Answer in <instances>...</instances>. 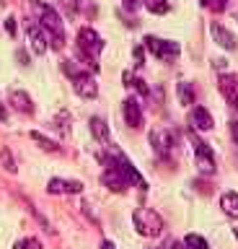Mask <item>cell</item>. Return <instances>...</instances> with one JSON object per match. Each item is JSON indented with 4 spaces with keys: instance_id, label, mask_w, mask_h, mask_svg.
Segmentation results:
<instances>
[{
    "instance_id": "cell-1",
    "label": "cell",
    "mask_w": 238,
    "mask_h": 249,
    "mask_svg": "<svg viewBox=\"0 0 238 249\" xmlns=\"http://www.w3.org/2000/svg\"><path fill=\"white\" fill-rule=\"evenodd\" d=\"M132 221H135V229L140 231L143 236H160V231H163V218H160L156 210H150V208L135 210Z\"/></svg>"
},
{
    "instance_id": "cell-31",
    "label": "cell",
    "mask_w": 238,
    "mask_h": 249,
    "mask_svg": "<svg viewBox=\"0 0 238 249\" xmlns=\"http://www.w3.org/2000/svg\"><path fill=\"white\" fill-rule=\"evenodd\" d=\"M16 57L21 60V65H29V57H26V54H24V52H18V54H16Z\"/></svg>"
},
{
    "instance_id": "cell-20",
    "label": "cell",
    "mask_w": 238,
    "mask_h": 249,
    "mask_svg": "<svg viewBox=\"0 0 238 249\" xmlns=\"http://www.w3.org/2000/svg\"><path fill=\"white\" fill-rule=\"evenodd\" d=\"M184 247L187 249H210L207 239L199 236V233H187V236H184Z\"/></svg>"
},
{
    "instance_id": "cell-35",
    "label": "cell",
    "mask_w": 238,
    "mask_h": 249,
    "mask_svg": "<svg viewBox=\"0 0 238 249\" xmlns=\"http://www.w3.org/2000/svg\"><path fill=\"white\" fill-rule=\"evenodd\" d=\"M236 236H238V229H236Z\"/></svg>"
},
{
    "instance_id": "cell-21",
    "label": "cell",
    "mask_w": 238,
    "mask_h": 249,
    "mask_svg": "<svg viewBox=\"0 0 238 249\" xmlns=\"http://www.w3.org/2000/svg\"><path fill=\"white\" fill-rule=\"evenodd\" d=\"M143 5L148 8L150 13H156V16H163V13H168V0H143Z\"/></svg>"
},
{
    "instance_id": "cell-13",
    "label": "cell",
    "mask_w": 238,
    "mask_h": 249,
    "mask_svg": "<svg viewBox=\"0 0 238 249\" xmlns=\"http://www.w3.org/2000/svg\"><path fill=\"white\" fill-rule=\"evenodd\" d=\"M26 36H29V44H32V52L34 54H44V52H47V47H49L47 42H49V39H47V34H44L42 26L32 23V26L26 29Z\"/></svg>"
},
{
    "instance_id": "cell-6",
    "label": "cell",
    "mask_w": 238,
    "mask_h": 249,
    "mask_svg": "<svg viewBox=\"0 0 238 249\" xmlns=\"http://www.w3.org/2000/svg\"><path fill=\"white\" fill-rule=\"evenodd\" d=\"M111 159H114V166H117L122 174H125V179H127L129 184H137L140 190H145V187H148V184H145V179H143V174L135 169V163L129 161L125 153H119V151H117V153H111Z\"/></svg>"
},
{
    "instance_id": "cell-8",
    "label": "cell",
    "mask_w": 238,
    "mask_h": 249,
    "mask_svg": "<svg viewBox=\"0 0 238 249\" xmlns=\"http://www.w3.org/2000/svg\"><path fill=\"white\" fill-rule=\"evenodd\" d=\"M47 192L49 195H80L83 192V182H75V179H49L47 184Z\"/></svg>"
},
{
    "instance_id": "cell-2",
    "label": "cell",
    "mask_w": 238,
    "mask_h": 249,
    "mask_svg": "<svg viewBox=\"0 0 238 249\" xmlns=\"http://www.w3.org/2000/svg\"><path fill=\"white\" fill-rule=\"evenodd\" d=\"M34 8H36V13H39L42 29L52 31V36H65L63 34V18H60V13L55 8L47 5V3H34Z\"/></svg>"
},
{
    "instance_id": "cell-10",
    "label": "cell",
    "mask_w": 238,
    "mask_h": 249,
    "mask_svg": "<svg viewBox=\"0 0 238 249\" xmlns=\"http://www.w3.org/2000/svg\"><path fill=\"white\" fill-rule=\"evenodd\" d=\"M73 89L83 99H96L98 96V86L94 81V75H88V73H80L78 78H73Z\"/></svg>"
},
{
    "instance_id": "cell-32",
    "label": "cell",
    "mask_w": 238,
    "mask_h": 249,
    "mask_svg": "<svg viewBox=\"0 0 238 249\" xmlns=\"http://www.w3.org/2000/svg\"><path fill=\"white\" fill-rule=\"evenodd\" d=\"M0 120H8V112H5L3 104H0Z\"/></svg>"
},
{
    "instance_id": "cell-12",
    "label": "cell",
    "mask_w": 238,
    "mask_h": 249,
    "mask_svg": "<svg viewBox=\"0 0 238 249\" xmlns=\"http://www.w3.org/2000/svg\"><path fill=\"white\" fill-rule=\"evenodd\" d=\"M122 114H125V122L129 124V127H140L143 124V109H140V104H137V99H125L122 101Z\"/></svg>"
},
{
    "instance_id": "cell-27",
    "label": "cell",
    "mask_w": 238,
    "mask_h": 249,
    "mask_svg": "<svg viewBox=\"0 0 238 249\" xmlns=\"http://www.w3.org/2000/svg\"><path fill=\"white\" fill-rule=\"evenodd\" d=\"M5 31H8L11 36H16V18H13V16H11V18H5Z\"/></svg>"
},
{
    "instance_id": "cell-9",
    "label": "cell",
    "mask_w": 238,
    "mask_h": 249,
    "mask_svg": "<svg viewBox=\"0 0 238 249\" xmlns=\"http://www.w3.org/2000/svg\"><path fill=\"white\" fill-rule=\"evenodd\" d=\"M194 161H197V169L202 171V174H207V177H212V174H215V156H212V148H210V145L197 143Z\"/></svg>"
},
{
    "instance_id": "cell-15",
    "label": "cell",
    "mask_w": 238,
    "mask_h": 249,
    "mask_svg": "<svg viewBox=\"0 0 238 249\" xmlns=\"http://www.w3.org/2000/svg\"><path fill=\"white\" fill-rule=\"evenodd\" d=\"M220 93L238 109V75H222L220 78Z\"/></svg>"
},
{
    "instance_id": "cell-7",
    "label": "cell",
    "mask_w": 238,
    "mask_h": 249,
    "mask_svg": "<svg viewBox=\"0 0 238 249\" xmlns=\"http://www.w3.org/2000/svg\"><path fill=\"white\" fill-rule=\"evenodd\" d=\"M150 145L156 148L158 156H168L176 145V138H174L171 130H153L150 132Z\"/></svg>"
},
{
    "instance_id": "cell-33",
    "label": "cell",
    "mask_w": 238,
    "mask_h": 249,
    "mask_svg": "<svg viewBox=\"0 0 238 249\" xmlns=\"http://www.w3.org/2000/svg\"><path fill=\"white\" fill-rule=\"evenodd\" d=\"M125 5L127 8H135V0H125Z\"/></svg>"
},
{
    "instance_id": "cell-19",
    "label": "cell",
    "mask_w": 238,
    "mask_h": 249,
    "mask_svg": "<svg viewBox=\"0 0 238 249\" xmlns=\"http://www.w3.org/2000/svg\"><path fill=\"white\" fill-rule=\"evenodd\" d=\"M176 96H179V101H181L184 107L194 104V91H191V86H189V83H184V81L176 86Z\"/></svg>"
},
{
    "instance_id": "cell-17",
    "label": "cell",
    "mask_w": 238,
    "mask_h": 249,
    "mask_svg": "<svg viewBox=\"0 0 238 249\" xmlns=\"http://www.w3.org/2000/svg\"><path fill=\"white\" fill-rule=\"evenodd\" d=\"M220 208L228 218H238V192H233V190L222 192L220 195Z\"/></svg>"
},
{
    "instance_id": "cell-29",
    "label": "cell",
    "mask_w": 238,
    "mask_h": 249,
    "mask_svg": "<svg viewBox=\"0 0 238 249\" xmlns=\"http://www.w3.org/2000/svg\"><path fill=\"white\" fill-rule=\"evenodd\" d=\"M230 135H233L236 145H238V120H236V122H230Z\"/></svg>"
},
{
    "instance_id": "cell-24",
    "label": "cell",
    "mask_w": 238,
    "mask_h": 249,
    "mask_svg": "<svg viewBox=\"0 0 238 249\" xmlns=\"http://www.w3.org/2000/svg\"><path fill=\"white\" fill-rule=\"evenodd\" d=\"M13 249H42V244L36 239H21V241L13 244Z\"/></svg>"
},
{
    "instance_id": "cell-16",
    "label": "cell",
    "mask_w": 238,
    "mask_h": 249,
    "mask_svg": "<svg viewBox=\"0 0 238 249\" xmlns=\"http://www.w3.org/2000/svg\"><path fill=\"white\" fill-rule=\"evenodd\" d=\"M8 99H11V104L18 109V112H26V114H32L34 112V104H32V96H29L26 91H21V89H13L8 93Z\"/></svg>"
},
{
    "instance_id": "cell-26",
    "label": "cell",
    "mask_w": 238,
    "mask_h": 249,
    "mask_svg": "<svg viewBox=\"0 0 238 249\" xmlns=\"http://www.w3.org/2000/svg\"><path fill=\"white\" fill-rule=\"evenodd\" d=\"M202 3L210 8V11L215 13H220V11H225V5H228V0H202Z\"/></svg>"
},
{
    "instance_id": "cell-25",
    "label": "cell",
    "mask_w": 238,
    "mask_h": 249,
    "mask_svg": "<svg viewBox=\"0 0 238 249\" xmlns=\"http://www.w3.org/2000/svg\"><path fill=\"white\" fill-rule=\"evenodd\" d=\"M63 70H65V73H67V75H70V78H78V75L83 73V70H80L78 65H75V62H73V60H65V62H63Z\"/></svg>"
},
{
    "instance_id": "cell-3",
    "label": "cell",
    "mask_w": 238,
    "mask_h": 249,
    "mask_svg": "<svg viewBox=\"0 0 238 249\" xmlns=\"http://www.w3.org/2000/svg\"><path fill=\"white\" fill-rule=\"evenodd\" d=\"M104 163H106V169H104V174H101V182L109 187L111 192H125L127 187H129V182L125 179V174L114 166V159H111V156H104Z\"/></svg>"
},
{
    "instance_id": "cell-28",
    "label": "cell",
    "mask_w": 238,
    "mask_h": 249,
    "mask_svg": "<svg viewBox=\"0 0 238 249\" xmlns=\"http://www.w3.org/2000/svg\"><path fill=\"white\" fill-rule=\"evenodd\" d=\"M135 60H137V65H143V60H145V52H143V47H135Z\"/></svg>"
},
{
    "instance_id": "cell-22",
    "label": "cell",
    "mask_w": 238,
    "mask_h": 249,
    "mask_svg": "<svg viewBox=\"0 0 238 249\" xmlns=\"http://www.w3.org/2000/svg\"><path fill=\"white\" fill-rule=\"evenodd\" d=\"M32 140L34 143H39V148H44V151H60V145L55 143V140H49L47 135H42V132H32Z\"/></svg>"
},
{
    "instance_id": "cell-30",
    "label": "cell",
    "mask_w": 238,
    "mask_h": 249,
    "mask_svg": "<svg viewBox=\"0 0 238 249\" xmlns=\"http://www.w3.org/2000/svg\"><path fill=\"white\" fill-rule=\"evenodd\" d=\"M101 249H117V247H114V241H109V239H104V241H101Z\"/></svg>"
},
{
    "instance_id": "cell-5",
    "label": "cell",
    "mask_w": 238,
    "mask_h": 249,
    "mask_svg": "<svg viewBox=\"0 0 238 249\" xmlns=\"http://www.w3.org/2000/svg\"><path fill=\"white\" fill-rule=\"evenodd\" d=\"M78 50H80V52H86V57L94 60L96 54L104 50V39L98 36L94 29H88V26H86V29H80V31H78Z\"/></svg>"
},
{
    "instance_id": "cell-4",
    "label": "cell",
    "mask_w": 238,
    "mask_h": 249,
    "mask_svg": "<svg viewBox=\"0 0 238 249\" xmlns=\"http://www.w3.org/2000/svg\"><path fill=\"white\" fill-rule=\"evenodd\" d=\"M145 47L160 60H171L181 52L179 42H171V39H158V36H145Z\"/></svg>"
},
{
    "instance_id": "cell-14",
    "label": "cell",
    "mask_w": 238,
    "mask_h": 249,
    "mask_svg": "<svg viewBox=\"0 0 238 249\" xmlns=\"http://www.w3.org/2000/svg\"><path fill=\"white\" fill-rule=\"evenodd\" d=\"M210 34H212V39L222 47V50H228V52H233V50H236V36L230 34V31L222 26V23L215 21L212 26H210Z\"/></svg>"
},
{
    "instance_id": "cell-23",
    "label": "cell",
    "mask_w": 238,
    "mask_h": 249,
    "mask_svg": "<svg viewBox=\"0 0 238 249\" xmlns=\"http://www.w3.org/2000/svg\"><path fill=\"white\" fill-rule=\"evenodd\" d=\"M0 161H3V166L8 169L11 174L16 171V161H13V156H11V151H8V148H3V151H0Z\"/></svg>"
},
{
    "instance_id": "cell-34",
    "label": "cell",
    "mask_w": 238,
    "mask_h": 249,
    "mask_svg": "<svg viewBox=\"0 0 238 249\" xmlns=\"http://www.w3.org/2000/svg\"><path fill=\"white\" fill-rule=\"evenodd\" d=\"M176 249H187V247H184V244H179V247H176Z\"/></svg>"
},
{
    "instance_id": "cell-18",
    "label": "cell",
    "mask_w": 238,
    "mask_h": 249,
    "mask_svg": "<svg viewBox=\"0 0 238 249\" xmlns=\"http://www.w3.org/2000/svg\"><path fill=\"white\" fill-rule=\"evenodd\" d=\"M91 132H94V138L98 143L109 145L111 143V135H109V124H106L101 117H91Z\"/></svg>"
},
{
    "instance_id": "cell-11",
    "label": "cell",
    "mask_w": 238,
    "mask_h": 249,
    "mask_svg": "<svg viewBox=\"0 0 238 249\" xmlns=\"http://www.w3.org/2000/svg\"><path fill=\"white\" fill-rule=\"evenodd\" d=\"M189 124L197 132H210L215 127V120H212V114L207 112L205 107H194V109H191V114H189Z\"/></svg>"
}]
</instances>
